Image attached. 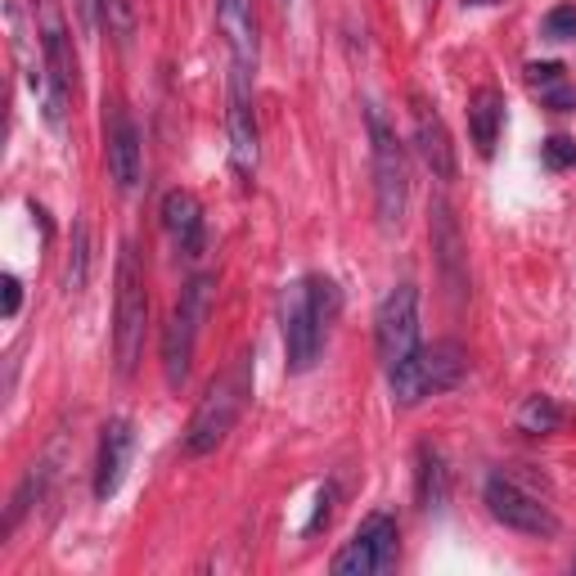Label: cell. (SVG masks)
<instances>
[{"label": "cell", "mask_w": 576, "mask_h": 576, "mask_svg": "<svg viewBox=\"0 0 576 576\" xmlns=\"http://www.w3.org/2000/svg\"><path fill=\"white\" fill-rule=\"evenodd\" d=\"M527 82L541 86V90H550V86L563 82V64H532V68H527Z\"/></svg>", "instance_id": "cell-26"}, {"label": "cell", "mask_w": 576, "mask_h": 576, "mask_svg": "<svg viewBox=\"0 0 576 576\" xmlns=\"http://www.w3.org/2000/svg\"><path fill=\"white\" fill-rule=\"evenodd\" d=\"M545 36L550 41H572L576 36V6H554L545 14Z\"/></svg>", "instance_id": "cell-22"}, {"label": "cell", "mask_w": 576, "mask_h": 576, "mask_svg": "<svg viewBox=\"0 0 576 576\" xmlns=\"http://www.w3.org/2000/svg\"><path fill=\"white\" fill-rule=\"evenodd\" d=\"M500 127H504V95L482 86L473 99H469V131H473V145L482 158L495 153V140H500Z\"/></svg>", "instance_id": "cell-18"}, {"label": "cell", "mask_w": 576, "mask_h": 576, "mask_svg": "<svg viewBox=\"0 0 576 576\" xmlns=\"http://www.w3.org/2000/svg\"><path fill=\"white\" fill-rule=\"evenodd\" d=\"M32 19H36V41H41L45 68H50L54 99H60L64 118H68V99H73V90H77V50H73V36H68L64 6H60V0H36Z\"/></svg>", "instance_id": "cell-7"}, {"label": "cell", "mask_w": 576, "mask_h": 576, "mask_svg": "<svg viewBox=\"0 0 576 576\" xmlns=\"http://www.w3.org/2000/svg\"><path fill=\"white\" fill-rule=\"evenodd\" d=\"M253 401V356H235L203 392V401L190 415V428H185V450L190 455H212L230 433H235L239 415L248 410Z\"/></svg>", "instance_id": "cell-1"}, {"label": "cell", "mask_w": 576, "mask_h": 576, "mask_svg": "<svg viewBox=\"0 0 576 576\" xmlns=\"http://www.w3.org/2000/svg\"><path fill=\"white\" fill-rule=\"evenodd\" d=\"M518 428L532 433V437H550L563 428V410L554 396H527L523 406H518Z\"/></svg>", "instance_id": "cell-20"}, {"label": "cell", "mask_w": 576, "mask_h": 576, "mask_svg": "<svg viewBox=\"0 0 576 576\" xmlns=\"http://www.w3.org/2000/svg\"><path fill=\"white\" fill-rule=\"evenodd\" d=\"M230 158H235V171L244 181L257 177L262 162V145H257V113H253V73L235 68L230 73Z\"/></svg>", "instance_id": "cell-11"}, {"label": "cell", "mask_w": 576, "mask_h": 576, "mask_svg": "<svg viewBox=\"0 0 576 576\" xmlns=\"http://www.w3.org/2000/svg\"><path fill=\"white\" fill-rule=\"evenodd\" d=\"M216 23L225 32V45L235 54V68L253 73L257 68V19L253 0H216Z\"/></svg>", "instance_id": "cell-16"}, {"label": "cell", "mask_w": 576, "mask_h": 576, "mask_svg": "<svg viewBox=\"0 0 576 576\" xmlns=\"http://www.w3.org/2000/svg\"><path fill=\"white\" fill-rule=\"evenodd\" d=\"M279 6H288V0H279Z\"/></svg>", "instance_id": "cell-31"}, {"label": "cell", "mask_w": 576, "mask_h": 576, "mask_svg": "<svg viewBox=\"0 0 576 576\" xmlns=\"http://www.w3.org/2000/svg\"><path fill=\"white\" fill-rule=\"evenodd\" d=\"M162 225L171 244H177L185 257H199L203 253V207L190 190H167L162 199Z\"/></svg>", "instance_id": "cell-17"}, {"label": "cell", "mask_w": 576, "mask_h": 576, "mask_svg": "<svg viewBox=\"0 0 576 576\" xmlns=\"http://www.w3.org/2000/svg\"><path fill=\"white\" fill-rule=\"evenodd\" d=\"M108 177L122 194H131L145 177V153H140V131L127 113L118 108L113 113V127H108Z\"/></svg>", "instance_id": "cell-15"}, {"label": "cell", "mask_w": 576, "mask_h": 576, "mask_svg": "<svg viewBox=\"0 0 576 576\" xmlns=\"http://www.w3.org/2000/svg\"><path fill=\"white\" fill-rule=\"evenodd\" d=\"M73 10H77V19H82L86 32H99V23H104V0H73Z\"/></svg>", "instance_id": "cell-25"}, {"label": "cell", "mask_w": 576, "mask_h": 576, "mask_svg": "<svg viewBox=\"0 0 576 576\" xmlns=\"http://www.w3.org/2000/svg\"><path fill=\"white\" fill-rule=\"evenodd\" d=\"M541 153H545V167H554V171L576 167V140H567V136H550L541 145Z\"/></svg>", "instance_id": "cell-23"}, {"label": "cell", "mask_w": 576, "mask_h": 576, "mask_svg": "<svg viewBox=\"0 0 576 576\" xmlns=\"http://www.w3.org/2000/svg\"><path fill=\"white\" fill-rule=\"evenodd\" d=\"M90 275V235H86V221L73 225V253H68V270H64V288L68 294H82Z\"/></svg>", "instance_id": "cell-21"}, {"label": "cell", "mask_w": 576, "mask_h": 576, "mask_svg": "<svg viewBox=\"0 0 576 576\" xmlns=\"http://www.w3.org/2000/svg\"><path fill=\"white\" fill-rule=\"evenodd\" d=\"M410 122H415V149L424 158V167L437 181H455V149H450V131L441 122L437 104H428L424 95L410 99Z\"/></svg>", "instance_id": "cell-13"}, {"label": "cell", "mask_w": 576, "mask_h": 576, "mask_svg": "<svg viewBox=\"0 0 576 576\" xmlns=\"http://www.w3.org/2000/svg\"><path fill=\"white\" fill-rule=\"evenodd\" d=\"M396 550H401L396 518L370 513L365 523L356 527V536L342 545V554L333 558V576H374V572H392V567H396Z\"/></svg>", "instance_id": "cell-8"}, {"label": "cell", "mask_w": 576, "mask_h": 576, "mask_svg": "<svg viewBox=\"0 0 576 576\" xmlns=\"http://www.w3.org/2000/svg\"><path fill=\"white\" fill-rule=\"evenodd\" d=\"M545 104L558 108V113H572V108H576V86H567V82L550 86V90H545Z\"/></svg>", "instance_id": "cell-28"}, {"label": "cell", "mask_w": 576, "mask_h": 576, "mask_svg": "<svg viewBox=\"0 0 576 576\" xmlns=\"http://www.w3.org/2000/svg\"><path fill=\"white\" fill-rule=\"evenodd\" d=\"M487 509H491L495 523H504V527H513V532H523V536H541V541H545V536L558 532L554 509L541 504V495L523 491V487H518L513 478H504V473L487 478Z\"/></svg>", "instance_id": "cell-10"}, {"label": "cell", "mask_w": 576, "mask_h": 576, "mask_svg": "<svg viewBox=\"0 0 576 576\" xmlns=\"http://www.w3.org/2000/svg\"><path fill=\"white\" fill-rule=\"evenodd\" d=\"M0 288H6V320H14L23 307V284L14 275H0Z\"/></svg>", "instance_id": "cell-29"}, {"label": "cell", "mask_w": 576, "mask_h": 576, "mask_svg": "<svg viewBox=\"0 0 576 576\" xmlns=\"http://www.w3.org/2000/svg\"><path fill=\"white\" fill-rule=\"evenodd\" d=\"M374 342L383 370L406 365L419 352V288L396 284L374 311Z\"/></svg>", "instance_id": "cell-6"}, {"label": "cell", "mask_w": 576, "mask_h": 576, "mask_svg": "<svg viewBox=\"0 0 576 576\" xmlns=\"http://www.w3.org/2000/svg\"><path fill=\"white\" fill-rule=\"evenodd\" d=\"M131 450H136L131 419H108L104 433H99V459H95V500H113L122 491Z\"/></svg>", "instance_id": "cell-12"}, {"label": "cell", "mask_w": 576, "mask_h": 576, "mask_svg": "<svg viewBox=\"0 0 576 576\" xmlns=\"http://www.w3.org/2000/svg\"><path fill=\"white\" fill-rule=\"evenodd\" d=\"M415 491H419V504L428 513L446 509L450 500V469H446V459L437 446H419V469H415Z\"/></svg>", "instance_id": "cell-19"}, {"label": "cell", "mask_w": 576, "mask_h": 576, "mask_svg": "<svg viewBox=\"0 0 576 576\" xmlns=\"http://www.w3.org/2000/svg\"><path fill=\"white\" fill-rule=\"evenodd\" d=\"M284 356H288V370L294 374H307L316 361H320V348H324V324L316 316V302H311V288L307 279L288 284L284 294Z\"/></svg>", "instance_id": "cell-9"}, {"label": "cell", "mask_w": 576, "mask_h": 576, "mask_svg": "<svg viewBox=\"0 0 576 576\" xmlns=\"http://www.w3.org/2000/svg\"><path fill=\"white\" fill-rule=\"evenodd\" d=\"M370 153H374V212H378V225L392 235L406 221L410 162H406V149H401L392 122L383 118V108H370Z\"/></svg>", "instance_id": "cell-3"}, {"label": "cell", "mask_w": 576, "mask_h": 576, "mask_svg": "<svg viewBox=\"0 0 576 576\" xmlns=\"http://www.w3.org/2000/svg\"><path fill=\"white\" fill-rule=\"evenodd\" d=\"M212 288H216L212 275H194L190 288H185V298L177 302V311H171V320H167V329H162V378H167L171 392H181L185 378H190L199 324H203L207 311H212Z\"/></svg>", "instance_id": "cell-5"}, {"label": "cell", "mask_w": 576, "mask_h": 576, "mask_svg": "<svg viewBox=\"0 0 576 576\" xmlns=\"http://www.w3.org/2000/svg\"><path fill=\"white\" fill-rule=\"evenodd\" d=\"M104 10H108V28L127 41L131 36V6L127 0H104Z\"/></svg>", "instance_id": "cell-24"}, {"label": "cell", "mask_w": 576, "mask_h": 576, "mask_svg": "<svg viewBox=\"0 0 576 576\" xmlns=\"http://www.w3.org/2000/svg\"><path fill=\"white\" fill-rule=\"evenodd\" d=\"M145 329H149V288L131 244L118 253V298H113V352H118V374L131 378L145 356Z\"/></svg>", "instance_id": "cell-2"}, {"label": "cell", "mask_w": 576, "mask_h": 576, "mask_svg": "<svg viewBox=\"0 0 576 576\" xmlns=\"http://www.w3.org/2000/svg\"><path fill=\"white\" fill-rule=\"evenodd\" d=\"M329 513H333V487H324V491H320V500H316V513H311V523H307L302 532H307V536H311V532H320V527L329 523Z\"/></svg>", "instance_id": "cell-27"}, {"label": "cell", "mask_w": 576, "mask_h": 576, "mask_svg": "<svg viewBox=\"0 0 576 576\" xmlns=\"http://www.w3.org/2000/svg\"><path fill=\"white\" fill-rule=\"evenodd\" d=\"M572 567H576V558H572Z\"/></svg>", "instance_id": "cell-32"}, {"label": "cell", "mask_w": 576, "mask_h": 576, "mask_svg": "<svg viewBox=\"0 0 576 576\" xmlns=\"http://www.w3.org/2000/svg\"><path fill=\"white\" fill-rule=\"evenodd\" d=\"M433 253H437L446 288L455 298H465L469 294V253H465V235H459V225L446 203L433 207Z\"/></svg>", "instance_id": "cell-14"}, {"label": "cell", "mask_w": 576, "mask_h": 576, "mask_svg": "<svg viewBox=\"0 0 576 576\" xmlns=\"http://www.w3.org/2000/svg\"><path fill=\"white\" fill-rule=\"evenodd\" d=\"M469 370V352L459 342L441 338V342H428L419 348L406 365L387 370V387H392V401L396 406H419L424 396H437V392H450Z\"/></svg>", "instance_id": "cell-4"}, {"label": "cell", "mask_w": 576, "mask_h": 576, "mask_svg": "<svg viewBox=\"0 0 576 576\" xmlns=\"http://www.w3.org/2000/svg\"><path fill=\"white\" fill-rule=\"evenodd\" d=\"M469 6H495V0H469Z\"/></svg>", "instance_id": "cell-30"}]
</instances>
